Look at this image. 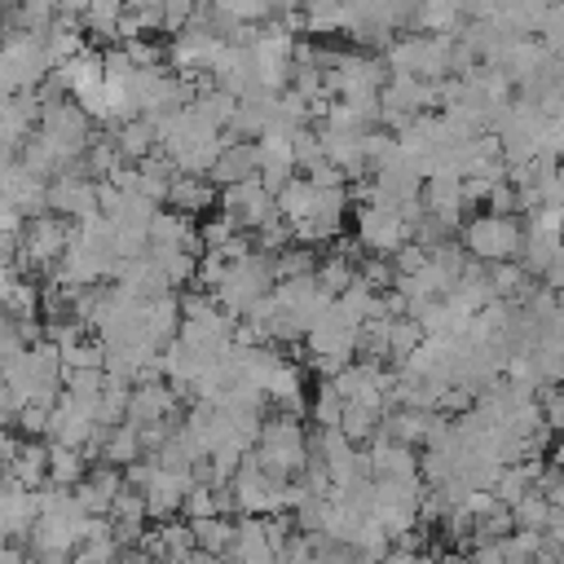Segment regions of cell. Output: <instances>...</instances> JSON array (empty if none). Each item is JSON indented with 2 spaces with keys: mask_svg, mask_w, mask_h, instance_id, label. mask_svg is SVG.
<instances>
[{
  "mask_svg": "<svg viewBox=\"0 0 564 564\" xmlns=\"http://www.w3.org/2000/svg\"><path fill=\"white\" fill-rule=\"evenodd\" d=\"M269 291H273V269H269V256H260V251H247V256L229 260L225 273H220V282L212 286L216 304L225 313H234V317H242Z\"/></svg>",
  "mask_w": 564,
  "mask_h": 564,
  "instance_id": "6da1fadb",
  "label": "cell"
},
{
  "mask_svg": "<svg viewBox=\"0 0 564 564\" xmlns=\"http://www.w3.org/2000/svg\"><path fill=\"white\" fill-rule=\"evenodd\" d=\"M520 234L524 225L516 216H498V212H480V216H467L458 225V247L471 256V260H511L516 247H520Z\"/></svg>",
  "mask_w": 564,
  "mask_h": 564,
  "instance_id": "7a4b0ae2",
  "label": "cell"
},
{
  "mask_svg": "<svg viewBox=\"0 0 564 564\" xmlns=\"http://www.w3.org/2000/svg\"><path fill=\"white\" fill-rule=\"evenodd\" d=\"M163 203H167L172 212H181V216H203V212L216 207V185H212L207 176H198V172H176V176L167 181Z\"/></svg>",
  "mask_w": 564,
  "mask_h": 564,
  "instance_id": "3957f363",
  "label": "cell"
},
{
  "mask_svg": "<svg viewBox=\"0 0 564 564\" xmlns=\"http://www.w3.org/2000/svg\"><path fill=\"white\" fill-rule=\"evenodd\" d=\"M256 167H260V159H256V141H225L220 154L212 159V167H207L203 176L220 189V185H238V181L256 176Z\"/></svg>",
  "mask_w": 564,
  "mask_h": 564,
  "instance_id": "277c9868",
  "label": "cell"
},
{
  "mask_svg": "<svg viewBox=\"0 0 564 564\" xmlns=\"http://www.w3.org/2000/svg\"><path fill=\"white\" fill-rule=\"evenodd\" d=\"M110 137H115V150H119L123 163H141L150 150H159V132H154V123L145 115H132V119L115 123Z\"/></svg>",
  "mask_w": 564,
  "mask_h": 564,
  "instance_id": "5b68a950",
  "label": "cell"
},
{
  "mask_svg": "<svg viewBox=\"0 0 564 564\" xmlns=\"http://www.w3.org/2000/svg\"><path fill=\"white\" fill-rule=\"evenodd\" d=\"M4 471L13 476V485H22V489H40L44 476H48V441H22L18 454H13V463H9Z\"/></svg>",
  "mask_w": 564,
  "mask_h": 564,
  "instance_id": "8992f818",
  "label": "cell"
},
{
  "mask_svg": "<svg viewBox=\"0 0 564 564\" xmlns=\"http://www.w3.org/2000/svg\"><path fill=\"white\" fill-rule=\"evenodd\" d=\"M317 247H304V242H286L282 251L269 256V269H273V282H291V278H308L317 269Z\"/></svg>",
  "mask_w": 564,
  "mask_h": 564,
  "instance_id": "52a82bcc",
  "label": "cell"
},
{
  "mask_svg": "<svg viewBox=\"0 0 564 564\" xmlns=\"http://www.w3.org/2000/svg\"><path fill=\"white\" fill-rule=\"evenodd\" d=\"M185 524H189V538L198 551L225 555L234 542V516H203V520H185Z\"/></svg>",
  "mask_w": 564,
  "mask_h": 564,
  "instance_id": "ba28073f",
  "label": "cell"
},
{
  "mask_svg": "<svg viewBox=\"0 0 564 564\" xmlns=\"http://www.w3.org/2000/svg\"><path fill=\"white\" fill-rule=\"evenodd\" d=\"M84 471H88V458L75 449V445H53L48 441V476H44V485H75V480H84Z\"/></svg>",
  "mask_w": 564,
  "mask_h": 564,
  "instance_id": "9c48e42d",
  "label": "cell"
},
{
  "mask_svg": "<svg viewBox=\"0 0 564 564\" xmlns=\"http://www.w3.org/2000/svg\"><path fill=\"white\" fill-rule=\"evenodd\" d=\"M123 9H128V0H84V9H79V31H93V35H101V40H110L115 26H119V18H123Z\"/></svg>",
  "mask_w": 564,
  "mask_h": 564,
  "instance_id": "30bf717a",
  "label": "cell"
},
{
  "mask_svg": "<svg viewBox=\"0 0 564 564\" xmlns=\"http://www.w3.org/2000/svg\"><path fill=\"white\" fill-rule=\"evenodd\" d=\"M313 198H317V189H313L304 176H291V181H286V185L273 194L278 216H282V220H291V225H295V220H304V216L313 212Z\"/></svg>",
  "mask_w": 564,
  "mask_h": 564,
  "instance_id": "8fae6325",
  "label": "cell"
},
{
  "mask_svg": "<svg viewBox=\"0 0 564 564\" xmlns=\"http://www.w3.org/2000/svg\"><path fill=\"white\" fill-rule=\"evenodd\" d=\"M132 458H141V441H137V427L132 423H115L101 441V463L110 467H128Z\"/></svg>",
  "mask_w": 564,
  "mask_h": 564,
  "instance_id": "7c38bea8",
  "label": "cell"
},
{
  "mask_svg": "<svg viewBox=\"0 0 564 564\" xmlns=\"http://www.w3.org/2000/svg\"><path fill=\"white\" fill-rule=\"evenodd\" d=\"M419 339H423V330H419L414 317H388V322H383V352H388L392 366H397Z\"/></svg>",
  "mask_w": 564,
  "mask_h": 564,
  "instance_id": "4fadbf2b",
  "label": "cell"
},
{
  "mask_svg": "<svg viewBox=\"0 0 564 564\" xmlns=\"http://www.w3.org/2000/svg\"><path fill=\"white\" fill-rule=\"evenodd\" d=\"M507 511H511V529H529V533H542L555 507H551L542 494H533V489H529V494H524V498H516Z\"/></svg>",
  "mask_w": 564,
  "mask_h": 564,
  "instance_id": "5bb4252c",
  "label": "cell"
},
{
  "mask_svg": "<svg viewBox=\"0 0 564 564\" xmlns=\"http://www.w3.org/2000/svg\"><path fill=\"white\" fill-rule=\"evenodd\" d=\"M379 427V410H366V405H344L339 410V432L348 436V445H366Z\"/></svg>",
  "mask_w": 564,
  "mask_h": 564,
  "instance_id": "9a60e30c",
  "label": "cell"
},
{
  "mask_svg": "<svg viewBox=\"0 0 564 564\" xmlns=\"http://www.w3.org/2000/svg\"><path fill=\"white\" fill-rule=\"evenodd\" d=\"M339 410H344L339 392L330 388V379H322L317 392L308 397V414H313V423H317V427H339Z\"/></svg>",
  "mask_w": 564,
  "mask_h": 564,
  "instance_id": "2e32d148",
  "label": "cell"
},
{
  "mask_svg": "<svg viewBox=\"0 0 564 564\" xmlns=\"http://www.w3.org/2000/svg\"><path fill=\"white\" fill-rule=\"evenodd\" d=\"M106 516H110V524H145V498H141V489H128V485H123V489L110 498Z\"/></svg>",
  "mask_w": 564,
  "mask_h": 564,
  "instance_id": "e0dca14e",
  "label": "cell"
},
{
  "mask_svg": "<svg viewBox=\"0 0 564 564\" xmlns=\"http://www.w3.org/2000/svg\"><path fill=\"white\" fill-rule=\"evenodd\" d=\"M388 264H392V278H405V273H414V269H423V264H427V247H423V242H414V238H405V242L388 256Z\"/></svg>",
  "mask_w": 564,
  "mask_h": 564,
  "instance_id": "ac0fdd59",
  "label": "cell"
},
{
  "mask_svg": "<svg viewBox=\"0 0 564 564\" xmlns=\"http://www.w3.org/2000/svg\"><path fill=\"white\" fill-rule=\"evenodd\" d=\"M18 445H22V436L13 432V427H0V471L13 463V454H18Z\"/></svg>",
  "mask_w": 564,
  "mask_h": 564,
  "instance_id": "d6986e66",
  "label": "cell"
},
{
  "mask_svg": "<svg viewBox=\"0 0 564 564\" xmlns=\"http://www.w3.org/2000/svg\"><path fill=\"white\" fill-rule=\"evenodd\" d=\"M181 564H229V560H225V555H212V551H198V546H194V551H189Z\"/></svg>",
  "mask_w": 564,
  "mask_h": 564,
  "instance_id": "ffe728a7",
  "label": "cell"
},
{
  "mask_svg": "<svg viewBox=\"0 0 564 564\" xmlns=\"http://www.w3.org/2000/svg\"><path fill=\"white\" fill-rule=\"evenodd\" d=\"M31 564H70V555L66 551H40V555H31Z\"/></svg>",
  "mask_w": 564,
  "mask_h": 564,
  "instance_id": "44dd1931",
  "label": "cell"
},
{
  "mask_svg": "<svg viewBox=\"0 0 564 564\" xmlns=\"http://www.w3.org/2000/svg\"><path fill=\"white\" fill-rule=\"evenodd\" d=\"M4 35H9V31H4V26H0V48H4Z\"/></svg>",
  "mask_w": 564,
  "mask_h": 564,
  "instance_id": "7402d4cb",
  "label": "cell"
}]
</instances>
